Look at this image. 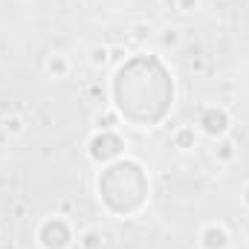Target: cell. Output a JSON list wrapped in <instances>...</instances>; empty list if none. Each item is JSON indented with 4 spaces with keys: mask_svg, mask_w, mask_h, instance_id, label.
<instances>
[{
    "mask_svg": "<svg viewBox=\"0 0 249 249\" xmlns=\"http://www.w3.org/2000/svg\"><path fill=\"white\" fill-rule=\"evenodd\" d=\"M200 124H203V130H206L209 136H220V133L229 127V116H226L223 107H206L203 116H200Z\"/></svg>",
    "mask_w": 249,
    "mask_h": 249,
    "instance_id": "obj_1",
    "label": "cell"
},
{
    "mask_svg": "<svg viewBox=\"0 0 249 249\" xmlns=\"http://www.w3.org/2000/svg\"><path fill=\"white\" fill-rule=\"evenodd\" d=\"M200 238H203V249H226L229 247V232L223 226H206Z\"/></svg>",
    "mask_w": 249,
    "mask_h": 249,
    "instance_id": "obj_2",
    "label": "cell"
},
{
    "mask_svg": "<svg viewBox=\"0 0 249 249\" xmlns=\"http://www.w3.org/2000/svg\"><path fill=\"white\" fill-rule=\"evenodd\" d=\"M67 70H70V61L64 58L61 53H55V55H50V61H47V72H50V75H55V78H61V75H67Z\"/></svg>",
    "mask_w": 249,
    "mask_h": 249,
    "instance_id": "obj_3",
    "label": "cell"
},
{
    "mask_svg": "<svg viewBox=\"0 0 249 249\" xmlns=\"http://www.w3.org/2000/svg\"><path fill=\"white\" fill-rule=\"evenodd\" d=\"M6 127V133H12V136H18V133H23V119H18V116H12V119H6L3 122Z\"/></svg>",
    "mask_w": 249,
    "mask_h": 249,
    "instance_id": "obj_4",
    "label": "cell"
},
{
    "mask_svg": "<svg viewBox=\"0 0 249 249\" xmlns=\"http://www.w3.org/2000/svg\"><path fill=\"white\" fill-rule=\"evenodd\" d=\"M217 157H220L223 162H229V160L235 157V145H232L229 139H226V142H220V148H217Z\"/></svg>",
    "mask_w": 249,
    "mask_h": 249,
    "instance_id": "obj_5",
    "label": "cell"
},
{
    "mask_svg": "<svg viewBox=\"0 0 249 249\" xmlns=\"http://www.w3.org/2000/svg\"><path fill=\"white\" fill-rule=\"evenodd\" d=\"M90 61L93 64H105L107 61V50H105V47H93V50H90Z\"/></svg>",
    "mask_w": 249,
    "mask_h": 249,
    "instance_id": "obj_6",
    "label": "cell"
},
{
    "mask_svg": "<svg viewBox=\"0 0 249 249\" xmlns=\"http://www.w3.org/2000/svg\"><path fill=\"white\" fill-rule=\"evenodd\" d=\"M191 142H194V130H180V133H177V145H180V148H188Z\"/></svg>",
    "mask_w": 249,
    "mask_h": 249,
    "instance_id": "obj_7",
    "label": "cell"
},
{
    "mask_svg": "<svg viewBox=\"0 0 249 249\" xmlns=\"http://www.w3.org/2000/svg\"><path fill=\"white\" fill-rule=\"evenodd\" d=\"M197 6H200V0H180V9L183 12H194Z\"/></svg>",
    "mask_w": 249,
    "mask_h": 249,
    "instance_id": "obj_8",
    "label": "cell"
},
{
    "mask_svg": "<svg viewBox=\"0 0 249 249\" xmlns=\"http://www.w3.org/2000/svg\"><path fill=\"white\" fill-rule=\"evenodd\" d=\"M244 200H247V206H249V186H247V191H244Z\"/></svg>",
    "mask_w": 249,
    "mask_h": 249,
    "instance_id": "obj_9",
    "label": "cell"
}]
</instances>
